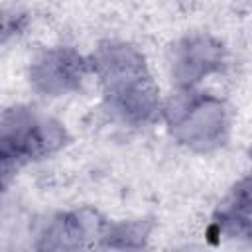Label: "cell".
<instances>
[{
	"mask_svg": "<svg viewBox=\"0 0 252 252\" xmlns=\"http://www.w3.org/2000/svg\"><path fill=\"white\" fill-rule=\"evenodd\" d=\"M165 116L171 134L195 150H211L224 140V106L213 96L193 93L191 87L169 100Z\"/></svg>",
	"mask_w": 252,
	"mask_h": 252,
	"instance_id": "cell-1",
	"label": "cell"
},
{
	"mask_svg": "<svg viewBox=\"0 0 252 252\" xmlns=\"http://www.w3.org/2000/svg\"><path fill=\"white\" fill-rule=\"evenodd\" d=\"M65 144V130L59 122L32 110L16 108L0 118V148L20 165L45 158Z\"/></svg>",
	"mask_w": 252,
	"mask_h": 252,
	"instance_id": "cell-2",
	"label": "cell"
},
{
	"mask_svg": "<svg viewBox=\"0 0 252 252\" xmlns=\"http://www.w3.org/2000/svg\"><path fill=\"white\" fill-rule=\"evenodd\" d=\"M89 63L69 47H55L43 51L30 69V81L35 91L61 96L77 91L87 75Z\"/></svg>",
	"mask_w": 252,
	"mask_h": 252,
	"instance_id": "cell-3",
	"label": "cell"
},
{
	"mask_svg": "<svg viewBox=\"0 0 252 252\" xmlns=\"http://www.w3.org/2000/svg\"><path fill=\"white\" fill-rule=\"evenodd\" d=\"M104 228H106V222L98 217V213L89 209L57 215L45 226L37 248L73 250V248L94 246V240L96 238L100 240Z\"/></svg>",
	"mask_w": 252,
	"mask_h": 252,
	"instance_id": "cell-4",
	"label": "cell"
},
{
	"mask_svg": "<svg viewBox=\"0 0 252 252\" xmlns=\"http://www.w3.org/2000/svg\"><path fill=\"white\" fill-rule=\"evenodd\" d=\"M220 65L222 45L209 35H195L183 39L173 49L171 73L183 89H189L205 75L217 71Z\"/></svg>",
	"mask_w": 252,
	"mask_h": 252,
	"instance_id": "cell-5",
	"label": "cell"
},
{
	"mask_svg": "<svg viewBox=\"0 0 252 252\" xmlns=\"http://www.w3.org/2000/svg\"><path fill=\"white\" fill-rule=\"evenodd\" d=\"M93 69L96 71L104 93L136 79L148 77L146 61L138 49L126 43H104L93 55Z\"/></svg>",
	"mask_w": 252,
	"mask_h": 252,
	"instance_id": "cell-6",
	"label": "cell"
},
{
	"mask_svg": "<svg viewBox=\"0 0 252 252\" xmlns=\"http://www.w3.org/2000/svg\"><path fill=\"white\" fill-rule=\"evenodd\" d=\"M213 228L217 234H224L230 238L250 234V183L248 179H242L236 183L232 193L226 197V201L217 211Z\"/></svg>",
	"mask_w": 252,
	"mask_h": 252,
	"instance_id": "cell-7",
	"label": "cell"
},
{
	"mask_svg": "<svg viewBox=\"0 0 252 252\" xmlns=\"http://www.w3.org/2000/svg\"><path fill=\"white\" fill-rule=\"evenodd\" d=\"M150 224L142 220L134 222H120V224H106L100 246L104 248H140L148 238Z\"/></svg>",
	"mask_w": 252,
	"mask_h": 252,
	"instance_id": "cell-8",
	"label": "cell"
},
{
	"mask_svg": "<svg viewBox=\"0 0 252 252\" xmlns=\"http://www.w3.org/2000/svg\"><path fill=\"white\" fill-rule=\"evenodd\" d=\"M24 22H26L24 16L0 12V43H4L8 37H12L14 33H18L20 28L24 26Z\"/></svg>",
	"mask_w": 252,
	"mask_h": 252,
	"instance_id": "cell-9",
	"label": "cell"
},
{
	"mask_svg": "<svg viewBox=\"0 0 252 252\" xmlns=\"http://www.w3.org/2000/svg\"><path fill=\"white\" fill-rule=\"evenodd\" d=\"M18 167H20V165L14 163V161L0 150V191L4 189V185L10 181V177L14 175V171H16Z\"/></svg>",
	"mask_w": 252,
	"mask_h": 252,
	"instance_id": "cell-10",
	"label": "cell"
}]
</instances>
